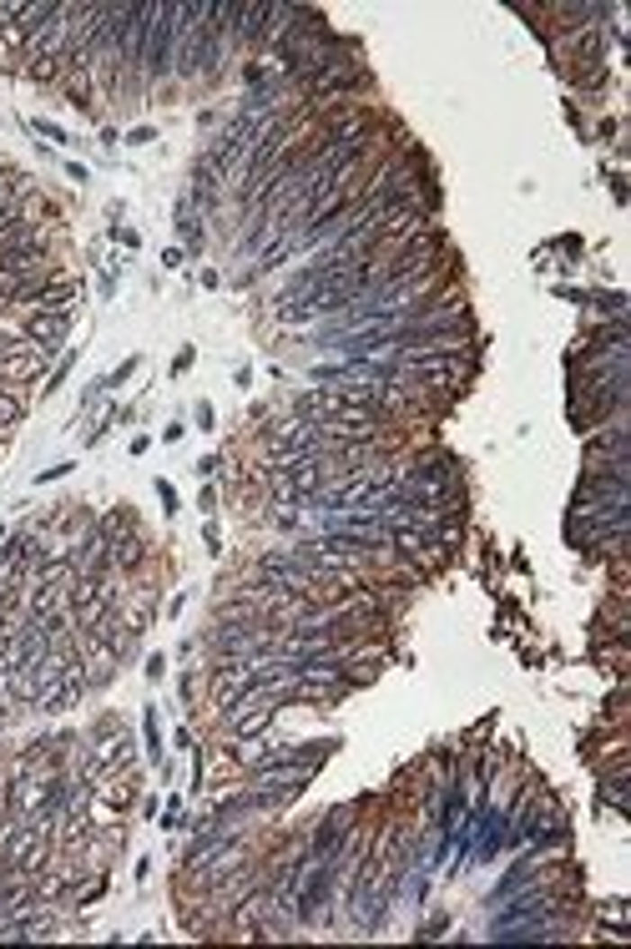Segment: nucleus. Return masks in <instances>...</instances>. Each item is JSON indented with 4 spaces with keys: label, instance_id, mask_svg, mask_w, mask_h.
<instances>
[{
    "label": "nucleus",
    "instance_id": "f257e3e1",
    "mask_svg": "<svg viewBox=\"0 0 631 949\" xmlns=\"http://www.w3.org/2000/svg\"><path fill=\"white\" fill-rule=\"evenodd\" d=\"M71 323H77V308H31V313H21V334L31 339V344L41 348V354H61L66 334H71Z\"/></svg>",
    "mask_w": 631,
    "mask_h": 949
},
{
    "label": "nucleus",
    "instance_id": "f03ea898",
    "mask_svg": "<svg viewBox=\"0 0 631 949\" xmlns=\"http://www.w3.org/2000/svg\"><path fill=\"white\" fill-rule=\"evenodd\" d=\"M172 56H177V5H157L152 41H147V61H142V77H147V81L172 77Z\"/></svg>",
    "mask_w": 631,
    "mask_h": 949
},
{
    "label": "nucleus",
    "instance_id": "7ed1b4c3",
    "mask_svg": "<svg viewBox=\"0 0 631 949\" xmlns=\"http://www.w3.org/2000/svg\"><path fill=\"white\" fill-rule=\"evenodd\" d=\"M147 561V540L142 530H127V536H112V571H122V576H131V571H142Z\"/></svg>",
    "mask_w": 631,
    "mask_h": 949
},
{
    "label": "nucleus",
    "instance_id": "20e7f679",
    "mask_svg": "<svg viewBox=\"0 0 631 949\" xmlns=\"http://www.w3.org/2000/svg\"><path fill=\"white\" fill-rule=\"evenodd\" d=\"M177 232H182V243L187 248H203V218H197L187 203H177Z\"/></svg>",
    "mask_w": 631,
    "mask_h": 949
},
{
    "label": "nucleus",
    "instance_id": "39448f33",
    "mask_svg": "<svg viewBox=\"0 0 631 949\" xmlns=\"http://www.w3.org/2000/svg\"><path fill=\"white\" fill-rule=\"evenodd\" d=\"M21 414H26V399L15 394L11 384H0V429H11V424H21Z\"/></svg>",
    "mask_w": 631,
    "mask_h": 949
},
{
    "label": "nucleus",
    "instance_id": "423d86ee",
    "mask_svg": "<svg viewBox=\"0 0 631 949\" xmlns=\"http://www.w3.org/2000/svg\"><path fill=\"white\" fill-rule=\"evenodd\" d=\"M152 137H157L152 127H131V131H127V141H131V147H142V141H152Z\"/></svg>",
    "mask_w": 631,
    "mask_h": 949
},
{
    "label": "nucleus",
    "instance_id": "0eeeda50",
    "mask_svg": "<svg viewBox=\"0 0 631 949\" xmlns=\"http://www.w3.org/2000/svg\"><path fill=\"white\" fill-rule=\"evenodd\" d=\"M36 131H46V137H51V141H61V147H66V141H71V137H66L61 127H51V122H36Z\"/></svg>",
    "mask_w": 631,
    "mask_h": 949
},
{
    "label": "nucleus",
    "instance_id": "6e6552de",
    "mask_svg": "<svg viewBox=\"0 0 631 949\" xmlns=\"http://www.w3.org/2000/svg\"><path fill=\"white\" fill-rule=\"evenodd\" d=\"M61 474H71V465H51V470H46V474H36V480L46 485V480H61Z\"/></svg>",
    "mask_w": 631,
    "mask_h": 949
},
{
    "label": "nucleus",
    "instance_id": "1a4fd4ad",
    "mask_svg": "<svg viewBox=\"0 0 631 949\" xmlns=\"http://www.w3.org/2000/svg\"><path fill=\"white\" fill-rule=\"evenodd\" d=\"M152 718H157V712H147V747H152V753H157V747H162V743H157V722H152Z\"/></svg>",
    "mask_w": 631,
    "mask_h": 949
}]
</instances>
